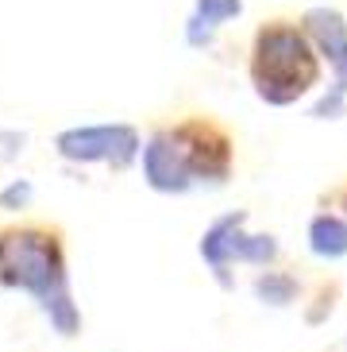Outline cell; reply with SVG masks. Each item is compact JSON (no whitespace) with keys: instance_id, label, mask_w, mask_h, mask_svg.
<instances>
[{"instance_id":"obj_6","label":"cell","mask_w":347,"mask_h":352,"mask_svg":"<svg viewBox=\"0 0 347 352\" xmlns=\"http://www.w3.org/2000/svg\"><path fill=\"white\" fill-rule=\"evenodd\" d=\"M301 32L313 39L320 58L332 66V85L328 94H336L347 101V20L336 8H309L301 16Z\"/></svg>"},{"instance_id":"obj_8","label":"cell","mask_w":347,"mask_h":352,"mask_svg":"<svg viewBox=\"0 0 347 352\" xmlns=\"http://www.w3.org/2000/svg\"><path fill=\"white\" fill-rule=\"evenodd\" d=\"M251 294L266 310H289L301 302V279L286 267H266L251 279Z\"/></svg>"},{"instance_id":"obj_14","label":"cell","mask_w":347,"mask_h":352,"mask_svg":"<svg viewBox=\"0 0 347 352\" xmlns=\"http://www.w3.org/2000/svg\"><path fill=\"white\" fill-rule=\"evenodd\" d=\"M339 209H344V221H347V186H344V194H339Z\"/></svg>"},{"instance_id":"obj_11","label":"cell","mask_w":347,"mask_h":352,"mask_svg":"<svg viewBox=\"0 0 347 352\" xmlns=\"http://www.w3.org/2000/svg\"><path fill=\"white\" fill-rule=\"evenodd\" d=\"M344 113H347V101H344V97L324 94L317 104H313V113H309V116H313V120H339Z\"/></svg>"},{"instance_id":"obj_12","label":"cell","mask_w":347,"mask_h":352,"mask_svg":"<svg viewBox=\"0 0 347 352\" xmlns=\"http://www.w3.org/2000/svg\"><path fill=\"white\" fill-rule=\"evenodd\" d=\"M336 298H339V287H320V294H317V310H309L305 314V321L309 325H320L324 318H332V310H336Z\"/></svg>"},{"instance_id":"obj_10","label":"cell","mask_w":347,"mask_h":352,"mask_svg":"<svg viewBox=\"0 0 347 352\" xmlns=\"http://www.w3.org/2000/svg\"><path fill=\"white\" fill-rule=\"evenodd\" d=\"M31 201H35V186L27 178H12L8 186H0V209L4 213H23V209H31Z\"/></svg>"},{"instance_id":"obj_3","label":"cell","mask_w":347,"mask_h":352,"mask_svg":"<svg viewBox=\"0 0 347 352\" xmlns=\"http://www.w3.org/2000/svg\"><path fill=\"white\" fill-rule=\"evenodd\" d=\"M251 85L255 97L274 109L297 104L320 85V54L301 23L294 20H266L251 39Z\"/></svg>"},{"instance_id":"obj_13","label":"cell","mask_w":347,"mask_h":352,"mask_svg":"<svg viewBox=\"0 0 347 352\" xmlns=\"http://www.w3.org/2000/svg\"><path fill=\"white\" fill-rule=\"evenodd\" d=\"M0 144H4V147H0V155L16 159L23 151V144H27V135H23V132H0Z\"/></svg>"},{"instance_id":"obj_9","label":"cell","mask_w":347,"mask_h":352,"mask_svg":"<svg viewBox=\"0 0 347 352\" xmlns=\"http://www.w3.org/2000/svg\"><path fill=\"white\" fill-rule=\"evenodd\" d=\"M239 12H243V0H197L193 20H189V28H185L189 47H208L216 28H220L224 20H235Z\"/></svg>"},{"instance_id":"obj_7","label":"cell","mask_w":347,"mask_h":352,"mask_svg":"<svg viewBox=\"0 0 347 352\" xmlns=\"http://www.w3.org/2000/svg\"><path fill=\"white\" fill-rule=\"evenodd\" d=\"M305 248L320 263H339L347 259V221L336 209H317L305 228Z\"/></svg>"},{"instance_id":"obj_5","label":"cell","mask_w":347,"mask_h":352,"mask_svg":"<svg viewBox=\"0 0 347 352\" xmlns=\"http://www.w3.org/2000/svg\"><path fill=\"white\" fill-rule=\"evenodd\" d=\"M54 151L77 166L104 163L112 170H128L143 151V135L135 124H77L54 135Z\"/></svg>"},{"instance_id":"obj_2","label":"cell","mask_w":347,"mask_h":352,"mask_svg":"<svg viewBox=\"0 0 347 352\" xmlns=\"http://www.w3.org/2000/svg\"><path fill=\"white\" fill-rule=\"evenodd\" d=\"M143 182L154 194H193L220 190L235 170V144L213 116H185L178 124L154 128L143 140Z\"/></svg>"},{"instance_id":"obj_1","label":"cell","mask_w":347,"mask_h":352,"mask_svg":"<svg viewBox=\"0 0 347 352\" xmlns=\"http://www.w3.org/2000/svg\"><path fill=\"white\" fill-rule=\"evenodd\" d=\"M0 287L27 294L54 337L73 341L85 318L73 298L66 232L47 221H16L0 228Z\"/></svg>"},{"instance_id":"obj_4","label":"cell","mask_w":347,"mask_h":352,"mask_svg":"<svg viewBox=\"0 0 347 352\" xmlns=\"http://www.w3.org/2000/svg\"><path fill=\"white\" fill-rule=\"evenodd\" d=\"M247 209H228L208 221V228L197 240V256L213 271L220 290H235L232 267H274L282 259V244L274 232H247Z\"/></svg>"},{"instance_id":"obj_15","label":"cell","mask_w":347,"mask_h":352,"mask_svg":"<svg viewBox=\"0 0 347 352\" xmlns=\"http://www.w3.org/2000/svg\"><path fill=\"white\" fill-rule=\"evenodd\" d=\"M344 344H347V337H344Z\"/></svg>"}]
</instances>
